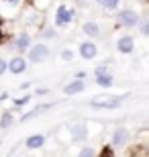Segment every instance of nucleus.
Listing matches in <instances>:
<instances>
[{
  "label": "nucleus",
  "mask_w": 149,
  "mask_h": 157,
  "mask_svg": "<svg viewBox=\"0 0 149 157\" xmlns=\"http://www.w3.org/2000/svg\"><path fill=\"white\" fill-rule=\"evenodd\" d=\"M47 143V137L41 133H35V135H29L27 139H25V147L31 149V151H37V149H43Z\"/></svg>",
  "instance_id": "nucleus-15"
},
{
  "label": "nucleus",
  "mask_w": 149,
  "mask_h": 157,
  "mask_svg": "<svg viewBox=\"0 0 149 157\" xmlns=\"http://www.w3.org/2000/svg\"><path fill=\"white\" fill-rule=\"evenodd\" d=\"M6 71H8V59L0 57V76H4Z\"/></svg>",
  "instance_id": "nucleus-28"
},
{
  "label": "nucleus",
  "mask_w": 149,
  "mask_h": 157,
  "mask_svg": "<svg viewBox=\"0 0 149 157\" xmlns=\"http://www.w3.org/2000/svg\"><path fill=\"white\" fill-rule=\"evenodd\" d=\"M94 2H96V6L100 8V10L112 12V14H115V12L120 8V4H123V0H94Z\"/></svg>",
  "instance_id": "nucleus-18"
},
{
  "label": "nucleus",
  "mask_w": 149,
  "mask_h": 157,
  "mask_svg": "<svg viewBox=\"0 0 149 157\" xmlns=\"http://www.w3.org/2000/svg\"><path fill=\"white\" fill-rule=\"evenodd\" d=\"M82 33L86 35V39L96 41V39H100V37H102V27H100V23H98V21L88 18V21H84V23H82Z\"/></svg>",
  "instance_id": "nucleus-12"
},
{
  "label": "nucleus",
  "mask_w": 149,
  "mask_h": 157,
  "mask_svg": "<svg viewBox=\"0 0 149 157\" xmlns=\"http://www.w3.org/2000/svg\"><path fill=\"white\" fill-rule=\"evenodd\" d=\"M8 100V92H2L0 94V102H6Z\"/></svg>",
  "instance_id": "nucleus-32"
},
{
  "label": "nucleus",
  "mask_w": 149,
  "mask_h": 157,
  "mask_svg": "<svg viewBox=\"0 0 149 157\" xmlns=\"http://www.w3.org/2000/svg\"><path fill=\"white\" fill-rule=\"evenodd\" d=\"M29 4H33L35 8H39V10H43V12H45V8H47V6H51V0H31Z\"/></svg>",
  "instance_id": "nucleus-25"
},
{
  "label": "nucleus",
  "mask_w": 149,
  "mask_h": 157,
  "mask_svg": "<svg viewBox=\"0 0 149 157\" xmlns=\"http://www.w3.org/2000/svg\"><path fill=\"white\" fill-rule=\"evenodd\" d=\"M37 37L47 43V41H55L59 37V33H57V29H55L53 25H41V29L37 31Z\"/></svg>",
  "instance_id": "nucleus-17"
},
{
  "label": "nucleus",
  "mask_w": 149,
  "mask_h": 157,
  "mask_svg": "<svg viewBox=\"0 0 149 157\" xmlns=\"http://www.w3.org/2000/svg\"><path fill=\"white\" fill-rule=\"evenodd\" d=\"M74 57H76V53L72 51L69 47H63L61 51H59V59H61V61H72Z\"/></svg>",
  "instance_id": "nucleus-24"
},
{
  "label": "nucleus",
  "mask_w": 149,
  "mask_h": 157,
  "mask_svg": "<svg viewBox=\"0 0 149 157\" xmlns=\"http://www.w3.org/2000/svg\"><path fill=\"white\" fill-rule=\"evenodd\" d=\"M98 45L96 41L92 39H86V41H80V45H78V55H80L82 59H86V61H92V59L98 57Z\"/></svg>",
  "instance_id": "nucleus-10"
},
{
  "label": "nucleus",
  "mask_w": 149,
  "mask_h": 157,
  "mask_svg": "<svg viewBox=\"0 0 149 157\" xmlns=\"http://www.w3.org/2000/svg\"><path fill=\"white\" fill-rule=\"evenodd\" d=\"M33 45V37H31V31H18L12 35V49L18 53V55H25V53L31 49Z\"/></svg>",
  "instance_id": "nucleus-6"
},
{
  "label": "nucleus",
  "mask_w": 149,
  "mask_h": 157,
  "mask_svg": "<svg viewBox=\"0 0 149 157\" xmlns=\"http://www.w3.org/2000/svg\"><path fill=\"white\" fill-rule=\"evenodd\" d=\"M47 94H49L47 88H37V90L33 92V96H47Z\"/></svg>",
  "instance_id": "nucleus-30"
},
{
  "label": "nucleus",
  "mask_w": 149,
  "mask_h": 157,
  "mask_svg": "<svg viewBox=\"0 0 149 157\" xmlns=\"http://www.w3.org/2000/svg\"><path fill=\"white\" fill-rule=\"evenodd\" d=\"M127 96V94H125ZM125 96H112V98H92L90 102H88V106L90 108H94V110H115V108H119L120 104H123V98Z\"/></svg>",
  "instance_id": "nucleus-8"
},
{
  "label": "nucleus",
  "mask_w": 149,
  "mask_h": 157,
  "mask_svg": "<svg viewBox=\"0 0 149 157\" xmlns=\"http://www.w3.org/2000/svg\"><path fill=\"white\" fill-rule=\"evenodd\" d=\"M131 143V131L125 127H116L112 128V133H110V143L108 145L115 149V151H119V149H125L127 145Z\"/></svg>",
  "instance_id": "nucleus-5"
},
{
  "label": "nucleus",
  "mask_w": 149,
  "mask_h": 157,
  "mask_svg": "<svg viewBox=\"0 0 149 157\" xmlns=\"http://www.w3.org/2000/svg\"><path fill=\"white\" fill-rule=\"evenodd\" d=\"M86 76H88V71H86V70H78V71L74 74L76 80H86Z\"/></svg>",
  "instance_id": "nucleus-29"
},
{
  "label": "nucleus",
  "mask_w": 149,
  "mask_h": 157,
  "mask_svg": "<svg viewBox=\"0 0 149 157\" xmlns=\"http://www.w3.org/2000/svg\"><path fill=\"white\" fill-rule=\"evenodd\" d=\"M14 122H17V118H14L12 110L2 112V114H0V131H8V128H12Z\"/></svg>",
  "instance_id": "nucleus-19"
},
{
  "label": "nucleus",
  "mask_w": 149,
  "mask_h": 157,
  "mask_svg": "<svg viewBox=\"0 0 149 157\" xmlns=\"http://www.w3.org/2000/svg\"><path fill=\"white\" fill-rule=\"evenodd\" d=\"M61 90H63L65 96H78V94H82L84 90H86V84H84V80H76V78H74V80L68 82Z\"/></svg>",
  "instance_id": "nucleus-16"
},
{
  "label": "nucleus",
  "mask_w": 149,
  "mask_h": 157,
  "mask_svg": "<svg viewBox=\"0 0 149 157\" xmlns=\"http://www.w3.org/2000/svg\"><path fill=\"white\" fill-rule=\"evenodd\" d=\"M25 2H27V0H0V18L12 21V18L21 12Z\"/></svg>",
  "instance_id": "nucleus-7"
},
{
  "label": "nucleus",
  "mask_w": 149,
  "mask_h": 157,
  "mask_svg": "<svg viewBox=\"0 0 149 157\" xmlns=\"http://www.w3.org/2000/svg\"><path fill=\"white\" fill-rule=\"evenodd\" d=\"M115 49L120 55H133V51H135V37H133L131 33L119 35L116 41H115Z\"/></svg>",
  "instance_id": "nucleus-9"
},
{
  "label": "nucleus",
  "mask_w": 149,
  "mask_h": 157,
  "mask_svg": "<svg viewBox=\"0 0 149 157\" xmlns=\"http://www.w3.org/2000/svg\"><path fill=\"white\" fill-rule=\"evenodd\" d=\"M27 65H29L27 57H25V55H18V53L12 59H8V71H10L12 76H21V74H25V71H27Z\"/></svg>",
  "instance_id": "nucleus-13"
},
{
  "label": "nucleus",
  "mask_w": 149,
  "mask_h": 157,
  "mask_svg": "<svg viewBox=\"0 0 149 157\" xmlns=\"http://www.w3.org/2000/svg\"><path fill=\"white\" fill-rule=\"evenodd\" d=\"M25 55H27V61L29 63H45L47 59L51 57V47L45 41H39V43H33L31 49Z\"/></svg>",
  "instance_id": "nucleus-4"
},
{
  "label": "nucleus",
  "mask_w": 149,
  "mask_h": 157,
  "mask_svg": "<svg viewBox=\"0 0 149 157\" xmlns=\"http://www.w3.org/2000/svg\"><path fill=\"white\" fill-rule=\"evenodd\" d=\"M141 14H139L135 8H131V6H120L119 10L115 12V23L116 27H120V29H127V31H133L137 29L139 21H141Z\"/></svg>",
  "instance_id": "nucleus-1"
},
{
  "label": "nucleus",
  "mask_w": 149,
  "mask_h": 157,
  "mask_svg": "<svg viewBox=\"0 0 149 157\" xmlns=\"http://www.w3.org/2000/svg\"><path fill=\"white\" fill-rule=\"evenodd\" d=\"M55 104H57V102H43V104L33 106V110L25 112L23 117L18 118V122H27V121H31V118H37L39 114H43V112H47V110H51V108H53Z\"/></svg>",
  "instance_id": "nucleus-14"
},
{
  "label": "nucleus",
  "mask_w": 149,
  "mask_h": 157,
  "mask_svg": "<svg viewBox=\"0 0 149 157\" xmlns=\"http://www.w3.org/2000/svg\"><path fill=\"white\" fill-rule=\"evenodd\" d=\"M69 135H72V141H76V143H84V141H88V137H90V131H88V122H74L72 127H69Z\"/></svg>",
  "instance_id": "nucleus-11"
},
{
  "label": "nucleus",
  "mask_w": 149,
  "mask_h": 157,
  "mask_svg": "<svg viewBox=\"0 0 149 157\" xmlns=\"http://www.w3.org/2000/svg\"><path fill=\"white\" fill-rule=\"evenodd\" d=\"M31 84H33V82H23V84H21V90H23V92H29Z\"/></svg>",
  "instance_id": "nucleus-31"
},
{
  "label": "nucleus",
  "mask_w": 149,
  "mask_h": 157,
  "mask_svg": "<svg viewBox=\"0 0 149 157\" xmlns=\"http://www.w3.org/2000/svg\"><path fill=\"white\" fill-rule=\"evenodd\" d=\"M31 100H33V94L27 92V94H23L21 98H14V100H12V106H14V108H25Z\"/></svg>",
  "instance_id": "nucleus-21"
},
{
  "label": "nucleus",
  "mask_w": 149,
  "mask_h": 157,
  "mask_svg": "<svg viewBox=\"0 0 149 157\" xmlns=\"http://www.w3.org/2000/svg\"><path fill=\"white\" fill-rule=\"evenodd\" d=\"M106 71H110L108 65H106V63H98L96 67H94V76H98V74H106Z\"/></svg>",
  "instance_id": "nucleus-26"
},
{
  "label": "nucleus",
  "mask_w": 149,
  "mask_h": 157,
  "mask_svg": "<svg viewBox=\"0 0 149 157\" xmlns=\"http://www.w3.org/2000/svg\"><path fill=\"white\" fill-rule=\"evenodd\" d=\"M94 80H96V84H98L100 88H110V86H115V76H112V71L98 74V76H94Z\"/></svg>",
  "instance_id": "nucleus-20"
},
{
  "label": "nucleus",
  "mask_w": 149,
  "mask_h": 157,
  "mask_svg": "<svg viewBox=\"0 0 149 157\" xmlns=\"http://www.w3.org/2000/svg\"><path fill=\"white\" fill-rule=\"evenodd\" d=\"M137 31H139V35H143V37H149V18H141L137 25Z\"/></svg>",
  "instance_id": "nucleus-22"
},
{
  "label": "nucleus",
  "mask_w": 149,
  "mask_h": 157,
  "mask_svg": "<svg viewBox=\"0 0 149 157\" xmlns=\"http://www.w3.org/2000/svg\"><path fill=\"white\" fill-rule=\"evenodd\" d=\"M43 14L45 12L35 8L33 4H25L21 8V25L25 27V31H31V29H37L39 25H43Z\"/></svg>",
  "instance_id": "nucleus-3"
},
{
  "label": "nucleus",
  "mask_w": 149,
  "mask_h": 157,
  "mask_svg": "<svg viewBox=\"0 0 149 157\" xmlns=\"http://www.w3.org/2000/svg\"><path fill=\"white\" fill-rule=\"evenodd\" d=\"M76 157H96V149L90 147V145H84L80 151H78V155H76Z\"/></svg>",
  "instance_id": "nucleus-23"
},
{
  "label": "nucleus",
  "mask_w": 149,
  "mask_h": 157,
  "mask_svg": "<svg viewBox=\"0 0 149 157\" xmlns=\"http://www.w3.org/2000/svg\"><path fill=\"white\" fill-rule=\"evenodd\" d=\"M74 21H76V8L74 6L65 4V2L55 6V12H53V27H55V29L65 31L74 25Z\"/></svg>",
  "instance_id": "nucleus-2"
},
{
  "label": "nucleus",
  "mask_w": 149,
  "mask_h": 157,
  "mask_svg": "<svg viewBox=\"0 0 149 157\" xmlns=\"http://www.w3.org/2000/svg\"><path fill=\"white\" fill-rule=\"evenodd\" d=\"M0 147H2V141H0Z\"/></svg>",
  "instance_id": "nucleus-33"
},
{
  "label": "nucleus",
  "mask_w": 149,
  "mask_h": 157,
  "mask_svg": "<svg viewBox=\"0 0 149 157\" xmlns=\"http://www.w3.org/2000/svg\"><path fill=\"white\" fill-rule=\"evenodd\" d=\"M76 8H82V10H86V8H90V0H74Z\"/></svg>",
  "instance_id": "nucleus-27"
}]
</instances>
